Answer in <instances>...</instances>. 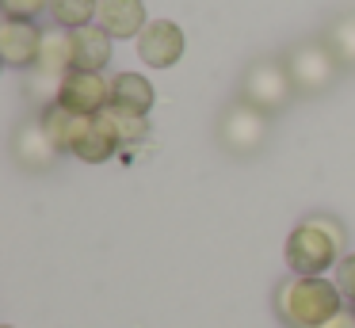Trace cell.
<instances>
[{
	"label": "cell",
	"mask_w": 355,
	"mask_h": 328,
	"mask_svg": "<svg viewBox=\"0 0 355 328\" xmlns=\"http://www.w3.org/2000/svg\"><path fill=\"white\" fill-rule=\"evenodd\" d=\"M340 297L344 294H340L336 282L317 279V275H298V279L279 286V313L294 328H321L329 317L344 309Z\"/></svg>",
	"instance_id": "1"
},
{
	"label": "cell",
	"mask_w": 355,
	"mask_h": 328,
	"mask_svg": "<svg viewBox=\"0 0 355 328\" xmlns=\"http://www.w3.org/2000/svg\"><path fill=\"white\" fill-rule=\"evenodd\" d=\"M344 248V229L332 218H309L286 236V267L294 275H321Z\"/></svg>",
	"instance_id": "2"
},
{
	"label": "cell",
	"mask_w": 355,
	"mask_h": 328,
	"mask_svg": "<svg viewBox=\"0 0 355 328\" xmlns=\"http://www.w3.org/2000/svg\"><path fill=\"white\" fill-rule=\"evenodd\" d=\"M241 92H245V103L260 107V111L268 114V111H283L298 88H294L291 73H286V61L260 58V61L248 65L245 80H241Z\"/></svg>",
	"instance_id": "3"
},
{
	"label": "cell",
	"mask_w": 355,
	"mask_h": 328,
	"mask_svg": "<svg viewBox=\"0 0 355 328\" xmlns=\"http://www.w3.org/2000/svg\"><path fill=\"white\" fill-rule=\"evenodd\" d=\"M336 53L324 42H298L291 53H286V73H291L294 88L306 92V96H317L324 92L332 80H336Z\"/></svg>",
	"instance_id": "4"
},
{
	"label": "cell",
	"mask_w": 355,
	"mask_h": 328,
	"mask_svg": "<svg viewBox=\"0 0 355 328\" xmlns=\"http://www.w3.org/2000/svg\"><path fill=\"white\" fill-rule=\"evenodd\" d=\"M263 137H268V114H263L260 107L245 103V99L233 103L230 111L222 114V122H218V141L230 153H237V157L256 153L263 145Z\"/></svg>",
	"instance_id": "5"
},
{
	"label": "cell",
	"mask_w": 355,
	"mask_h": 328,
	"mask_svg": "<svg viewBox=\"0 0 355 328\" xmlns=\"http://www.w3.org/2000/svg\"><path fill=\"white\" fill-rule=\"evenodd\" d=\"M58 103L73 114H88V119L103 114L111 107V80H103V73H80V69H73L62 84Z\"/></svg>",
	"instance_id": "6"
},
{
	"label": "cell",
	"mask_w": 355,
	"mask_h": 328,
	"mask_svg": "<svg viewBox=\"0 0 355 328\" xmlns=\"http://www.w3.org/2000/svg\"><path fill=\"white\" fill-rule=\"evenodd\" d=\"M42 50V27L35 19H8L0 23V58L12 69H31Z\"/></svg>",
	"instance_id": "7"
},
{
	"label": "cell",
	"mask_w": 355,
	"mask_h": 328,
	"mask_svg": "<svg viewBox=\"0 0 355 328\" xmlns=\"http://www.w3.org/2000/svg\"><path fill=\"white\" fill-rule=\"evenodd\" d=\"M138 53L146 65L153 69H168L184 58V31L172 19H153L146 23V31L138 35Z\"/></svg>",
	"instance_id": "8"
},
{
	"label": "cell",
	"mask_w": 355,
	"mask_h": 328,
	"mask_svg": "<svg viewBox=\"0 0 355 328\" xmlns=\"http://www.w3.org/2000/svg\"><path fill=\"white\" fill-rule=\"evenodd\" d=\"M12 153H16V160L24 168L42 172V168L54 164L62 149L50 141V134H46V126H42V122H24V126L16 130V137H12Z\"/></svg>",
	"instance_id": "9"
},
{
	"label": "cell",
	"mask_w": 355,
	"mask_h": 328,
	"mask_svg": "<svg viewBox=\"0 0 355 328\" xmlns=\"http://www.w3.org/2000/svg\"><path fill=\"white\" fill-rule=\"evenodd\" d=\"M119 134L111 130V122L103 119V114H92V119L85 122V130H80V137L73 141V153H77L80 160H88V164H103V160L115 157L119 149Z\"/></svg>",
	"instance_id": "10"
},
{
	"label": "cell",
	"mask_w": 355,
	"mask_h": 328,
	"mask_svg": "<svg viewBox=\"0 0 355 328\" xmlns=\"http://www.w3.org/2000/svg\"><path fill=\"white\" fill-rule=\"evenodd\" d=\"M111 61V35L103 27H77L73 31V69L80 73H100Z\"/></svg>",
	"instance_id": "11"
},
{
	"label": "cell",
	"mask_w": 355,
	"mask_h": 328,
	"mask_svg": "<svg viewBox=\"0 0 355 328\" xmlns=\"http://www.w3.org/2000/svg\"><path fill=\"white\" fill-rule=\"evenodd\" d=\"M96 19L111 38H130L146 31V8H141V0H100Z\"/></svg>",
	"instance_id": "12"
},
{
	"label": "cell",
	"mask_w": 355,
	"mask_h": 328,
	"mask_svg": "<svg viewBox=\"0 0 355 328\" xmlns=\"http://www.w3.org/2000/svg\"><path fill=\"white\" fill-rule=\"evenodd\" d=\"M31 69H42V73H54V76H69L73 73V31L58 27V23L42 31V50H39V61Z\"/></svg>",
	"instance_id": "13"
},
{
	"label": "cell",
	"mask_w": 355,
	"mask_h": 328,
	"mask_svg": "<svg viewBox=\"0 0 355 328\" xmlns=\"http://www.w3.org/2000/svg\"><path fill=\"white\" fill-rule=\"evenodd\" d=\"M111 107L130 111V114H146L153 107V84L141 73H119L111 80Z\"/></svg>",
	"instance_id": "14"
},
{
	"label": "cell",
	"mask_w": 355,
	"mask_h": 328,
	"mask_svg": "<svg viewBox=\"0 0 355 328\" xmlns=\"http://www.w3.org/2000/svg\"><path fill=\"white\" fill-rule=\"evenodd\" d=\"M39 122L46 126L50 141H54L58 149H62V153H73V141L80 137V130H85L88 114H73V111H65L62 103H50L46 111H42Z\"/></svg>",
	"instance_id": "15"
},
{
	"label": "cell",
	"mask_w": 355,
	"mask_h": 328,
	"mask_svg": "<svg viewBox=\"0 0 355 328\" xmlns=\"http://www.w3.org/2000/svg\"><path fill=\"white\" fill-rule=\"evenodd\" d=\"M324 46L336 53L340 65H355V12H344L329 23L324 31Z\"/></svg>",
	"instance_id": "16"
},
{
	"label": "cell",
	"mask_w": 355,
	"mask_h": 328,
	"mask_svg": "<svg viewBox=\"0 0 355 328\" xmlns=\"http://www.w3.org/2000/svg\"><path fill=\"white\" fill-rule=\"evenodd\" d=\"M50 12H54V23L65 31L88 27L92 15H100V0H50Z\"/></svg>",
	"instance_id": "17"
},
{
	"label": "cell",
	"mask_w": 355,
	"mask_h": 328,
	"mask_svg": "<svg viewBox=\"0 0 355 328\" xmlns=\"http://www.w3.org/2000/svg\"><path fill=\"white\" fill-rule=\"evenodd\" d=\"M103 119L111 122V130L119 134V141H123V145L141 141V137L149 134L146 114H130V111H119V107H107V111H103Z\"/></svg>",
	"instance_id": "18"
},
{
	"label": "cell",
	"mask_w": 355,
	"mask_h": 328,
	"mask_svg": "<svg viewBox=\"0 0 355 328\" xmlns=\"http://www.w3.org/2000/svg\"><path fill=\"white\" fill-rule=\"evenodd\" d=\"M50 0H4V15L8 19H35Z\"/></svg>",
	"instance_id": "19"
},
{
	"label": "cell",
	"mask_w": 355,
	"mask_h": 328,
	"mask_svg": "<svg viewBox=\"0 0 355 328\" xmlns=\"http://www.w3.org/2000/svg\"><path fill=\"white\" fill-rule=\"evenodd\" d=\"M336 286H340V294H344L347 302H355V256L340 259V267H336Z\"/></svg>",
	"instance_id": "20"
},
{
	"label": "cell",
	"mask_w": 355,
	"mask_h": 328,
	"mask_svg": "<svg viewBox=\"0 0 355 328\" xmlns=\"http://www.w3.org/2000/svg\"><path fill=\"white\" fill-rule=\"evenodd\" d=\"M321 328H355V309H340L336 317H329Z\"/></svg>",
	"instance_id": "21"
}]
</instances>
